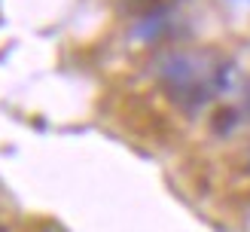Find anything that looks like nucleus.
Wrapping results in <instances>:
<instances>
[{
	"label": "nucleus",
	"mask_w": 250,
	"mask_h": 232,
	"mask_svg": "<svg viewBox=\"0 0 250 232\" xmlns=\"http://www.w3.org/2000/svg\"><path fill=\"white\" fill-rule=\"evenodd\" d=\"M241 110L238 107H220L214 116H210V131L217 134V138H232L235 131L241 128Z\"/></svg>",
	"instance_id": "1"
}]
</instances>
